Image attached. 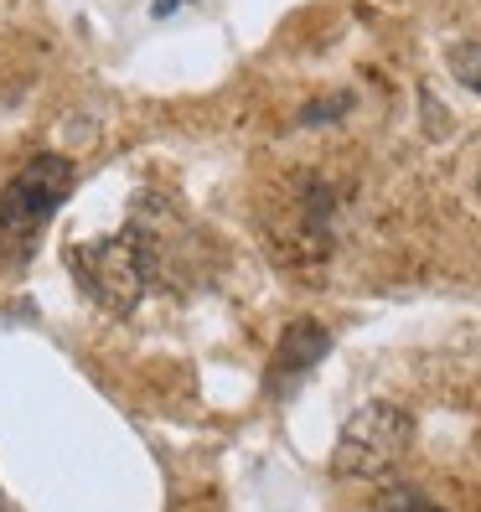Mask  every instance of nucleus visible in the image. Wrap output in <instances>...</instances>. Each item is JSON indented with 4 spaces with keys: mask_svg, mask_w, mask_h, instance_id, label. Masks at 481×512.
<instances>
[{
    "mask_svg": "<svg viewBox=\"0 0 481 512\" xmlns=\"http://www.w3.org/2000/svg\"><path fill=\"white\" fill-rule=\"evenodd\" d=\"M68 269L94 306L125 316L140 306V295L156 280V238L145 228H125V233L94 238V244H73Z\"/></svg>",
    "mask_w": 481,
    "mask_h": 512,
    "instance_id": "1",
    "label": "nucleus"
},
{
    "mask_svg": "<svg viewBox=\"0 0 481 512\" xmlns=\"http://www.w3.org/2000/svg\"><path fill=\"white\" fill-rule=\"evenodd\" d=\"M78 171L68 156H32L6 187H0V249L11 259H26L37 249L42 223L68 202Z\"/></svg>",
    "mask_w": 481,
    "mask_h": 512,
    "instance_id": "2",
    "label": "nucleus"
},
{
    "mask_svg": "<svg viewBox=\"0 0 481 512\" xmlns=\"http://www.w3.org/2000/svg\"><path fill=\"white\" fill-rule=\"evenodd\" d=\"M414 440V419L409 409L399 404H363L337 435V450H332V471L347 476V481H373L383 471H394L404 461V450Z\"/></svg>",
    "mask_w": 481,
    "mask_h": 512,
    "instance_id": "3",
    "label": "nucleus"
},
{
    "mask_svg": "<svg viewBox=\"0 0 481 512\" xmlns=\"http://www.w3.org/2000/svg\"><path fill=\"white\" fill-rule=\"evenodd\" d=\"M321 357H332V331H326L321 321H295L285 337H280V347H275V363H269L264 388H269L275 399H285L290 388L321 363Z\"/></svg>",
    "mask_w": 481,
    "mask_h": 512,
    "instance_id": "4",
    "label": "nucleus"
},
{
    "mask_svg": "<svg viewBox=\"0 0 481 512\" xmlns=\"http://www.w3.org/2000/svg\"><path fill=\"white\" fill-rule=\"evenodd\" d=\"M383 512H450V507H440L435 497H425L419 487H388L383 492Z\"/></svg>",
    "mask_w": 481,
    "mask_h": 512,
    "instance_id": "5",
    "label": "nucleus"
},
{
    "mask_svg": "<svg viewBox=\"0 0 481 512\" xmlns=\"http://www.w3.org/2000/svg\"><path fill=\"white\" fill-rule=\"evenodd\" d=\"M450 73L481 94V42H461L456 52H450Z\"/></svg>",
    "mask_w": 481,
    "mask_h": 512,
    "instance_id": "6",
    "label": "nucleus"
},
{
    "mask_svg": "<svg viewBox=\"0 0 481 512\" xmlns=\"http://www.w3.org/2000/svg\"><path fill=\"white\" fill-rule=\"evenodd\" d=\"M347 104H352L347 94H342V99H321V104H311L306 114H300V125H326V119H342Z\"/></svg>",
    "mask_w": 481,
    "mask_h": 512,
    "instance_id": "7",
    "label": "nucleus"
},
{
    "mask_svg": "<svg viewBox=\"0 0 481 512\" xmlns=\"http://www.w3.org/2000/svg\"><path fill=\"white\" fill-rule=\"evenodd\" d=\"M187 0H156V6H150V16H171V11H182Z\"/></svg>",
    "mask_w": 481,
    "mask_h": 512,
    "instance_id": "8",
    "label": "nucleus"
},
{
    "mask_svg": "<svg viewBox=\"0 0 481 512\" xmlns=\"http://www.w3.org/2000/svg\"><path fill=\"white\" fill-rule=\"evenodd\" d=\"M476 192H481V171H476Z\"/></svg>",
    "mask_w": 481,
    "mask_h": 512,
    "instance_id": "9",
    "label": "nucleus"
}]
</instances>
